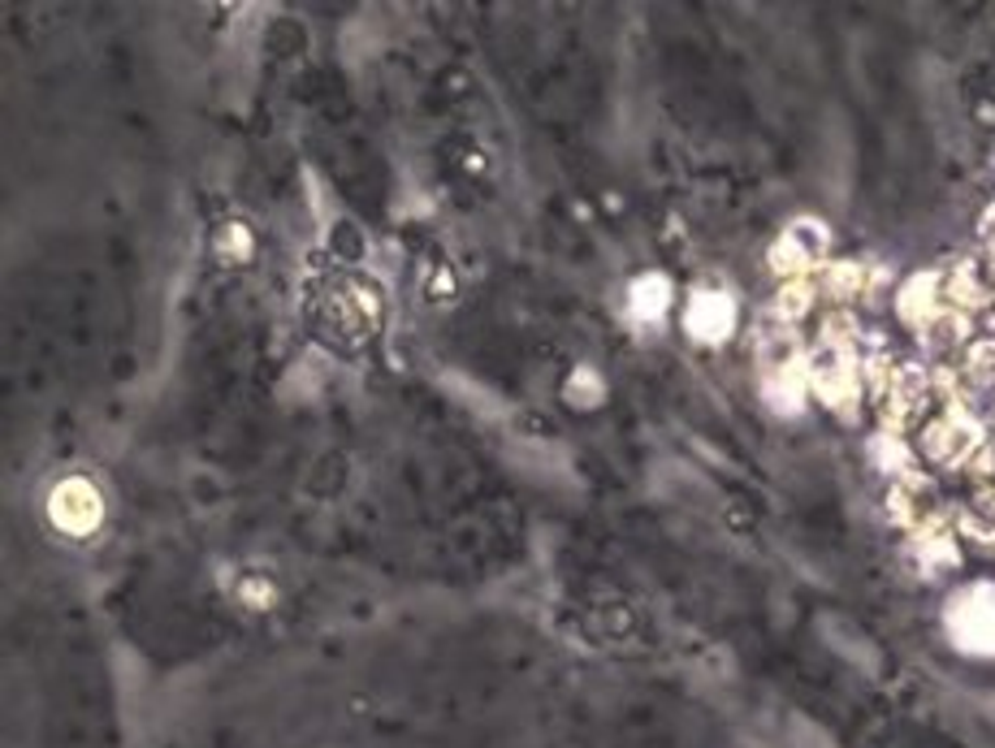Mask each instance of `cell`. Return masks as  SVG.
I'll return each instance as SVG.
<instances>
[{
  "mask_svg": "<svg viewBox=\"0 0 995 748\" xmlns=\"http://www.w3.org/2000/svg\"><path fill=\"white\" fill-rule=\"evenodd\" d=\"M809 394H818L827 408L853 411L861 399V359L853 342H818L809 350Z\"/></svg>",
  "mask_w": 995,
  "mask_h": 748,
  "instance_id": "obj_1",
  "label": "cell"
},
{
  "mask_svg": "<svg viewBox=\"0 0 995 748\" xmlns=\"http://www.w3.org/2000/svg\"><path fill=\"white\" fill-rule=\"evenodd\" d=\"M943 627L957 649L965 654H995V584H970L961 589L948 611Z\"/></svg>",
  "mask_w": 995,
  "mask_h": 748,
  "instance_id": "obj_2",
  "label": "cell"
},
{
  "mask_svg": "<svg viewBox=\"0 0 995 748\" xmlns=\"http://www.w3.org/2000/svg\"><path fill=\"white\" fill-rule=\"evenodd\" d=\"M918 446H923V455L930 464H943V468L974 464V455L983 450V424L974 415H965L961 408H952L943 415H935V420H926Z\"/></svg>",
  "mask_w": 995,
  "mask_h": 748,
  "instance_id": "obj_3",
  "label": "cell"
},
{
  "mask_svg": "<svg viewBox=\"0 0 995 748\" xmlns=\"http://www.w3.org/2000/svg\"><path fill=\"white\" fill-rule=\"evenodd\" d=\"M827 252H831V230L818 216H796L771 247V269L783 281H796V277H809V269H818Z\"/></svg>",
  "mask_w": 995,
  "mask_h": 748,
  "instance_id": "obj_4",
  "label": "cell"
},
{
  "mask_svg": "<svg viewBox=\"0 0 995 748\" xmlns=\"http://www.w3.org/2000/svg\"><path fill=\"white\" fill-rule=\"evenodd\" d=\"M930 399V372L923 364H896L883 390V428L887 433H905V424H914V415L926 408Z\"/></svg>",
  "mask_w": 995,
  "mask_h": 748,
  "instance_id": "obj_5",
  "label": "cell"
},
{
  "mask_svg": "<svg viewBox=\"0 0 995 748\" xmlns=\"http://www.w3.org/2000/svg\"><path fill=\"white\" fill-rule=\"evenodd\" d=\"M943 272H914L905 277V286L896 290V316L909 325V330H923L930 325L939 312H943Z\"/></svg>",
  "mask_w": 995,
  "mask_h": 748,
  "instance_id": "obj_6",
  "label": "cell"
},
{
  "mask_svg": "<svg viewBox=\"0 0 995 748\" xmlns=\"http://www.w3.org/2000/svg\"><path fill=\"white\" fill-rule=\"evenodd\" d=\"M48 511H53L57 528L82 537V533H91V528L100 524V493H96L87 480H66V484L53 493V506H48Z\"/></svg>",
  "mask_w": 995,
  "mask_h": 748,
  "instance_id": "obj_7",
  "label": "cell"
},
{
  "mask_svg": "<svg viewBox=\"0 0 995 748\" xmlns=\"http://www.w3.org/2000/svg\"><path fill=\"white\" fill-rule=\"evenodd\" d=\"M736 330V303L723 290H697L689 303V334L697 342H723Z\"/></svg>",
  "mask_w": 995,
  "mask_h": 748,
  "instance_id": "obj_8",
  "label": "cell"
},
{
  "mask_svg": "<svg viewBox=\"0 0 995 748\" xmlns=\"http://www.w3.org/2000/svg\"><path fill=\"white\" fill-rule=\"evenodd\" d=\"M992 299V281H987V269L983 265H974V260H965V265H957V269L943 277V303L952 308V312H979L983 303Z\"/></svg>",
  "mask_w": 995,
  "mask_h": 748,
  "instance_id": "obj_9",
  "label": "cell"
},
{
  "mask_svg": "<svg viewBox=\"0 0 995 748\" xmlns=\"http://www.w3.org/2000/svg\"><path fill=\"white\" fill-rule=\"evenodd\" d=\"M926 342V350H935V355H948V350H957V346H965L970 342V316L965 312H952V308H943L930 325H923L918 330Z\"/></svg>",
  "mask_w": 995,
  "mask_h": 748,
  "instance_id": "obj_10",
  "label": "cell"
},
{
  "mask_svg": "<svg viewBox=\"0 0 995 748\" xmlns=\"http://www.w3.org/2000/svg\"><path fill=\"white\" fill-rule=\"evenodd\" d=\"M957 528H961L970 542L995 545V489H979V493L961 506Z\"/></svg>",
  "mask_w": 995,
  "mask_h": 748,
  "instance_id": "obj_11",
  "label": "cell"
},
{
  "mask_svg": "<svg viewBox=\"0 0 995 748\" xmlns=\"http://www.w3.org/2000/svg\"><path fill=\"white\" fill-rule=\"evenodd\" d=\"M870 455H874V464L883 468V472H896V477H909L914 472V450H909V442H905V433H879L874 442H870Z\"/></svg>",
  "mask_w": 995,
  "mask_h": 748,
  "instance_id": "obj_12",
  "label": "cell"
},
{
  "mask_svg": "<svg viewBox=\"0 0 995 748\" xmlns=\"http://www.w3.org/2000/svg\"><path fill=\"white\" fill-rule=\"evenodd\" d=\"M628 299H633V312H637L640 321H658L667 312V303H671V281L658 277V272H649V277H640L637 286H633Z\"/></svg>",
  "mask_w": 995,
  "mask_h": 748,
  "instance_id": "obj_13",
  "label": "cell"
},
{
  "mask_svg": "<svg viewBox=\"0 0 995 748\" xmlns=\"http://www.w3.org/2000/svg\"><path fill=\"white\" fill-rule=\"evenodd\" d=\"M814 299H818V286L809 281V277H796V281H783V290L775 294V316H780L783 325H792V321H801V316H809V308H814Z\"/></svg>",
  "mask_w": 995,
  "mask_h": 748,
  "instance_id": "obj_14",
  "label": "cell"
},
{
  "mask_svg": "<svg viewBox=\"0 0 995 748\" xmlns=\"http://www.w3.org/2000/svg\"><path fill=\"white\" fill-rule=\"evenodd\" d=\"M823 290H827L831 299H853V294H861V290H865V269H861L857 260L831 265V269H827V277H823Z\"/></svg>",
  "mask_w": 995,
  "mask_h": 748,
  "instance_id": "obj_15",
  "label": "cell"
},
{
  "mask_svg": "<svg viewBox=\"0 0 995 748\" xmlns=\"http://www.w3.org/2000/svg\"><path fill=\"white\" fill-rule=\"evenodd\" d=\"M965 372L974 386H992L995 381V338H979L965 346Z\"/></svg>",
  "mask_w": 995,
  "mask_h": 748,
  "instance_id": "obj_16",
  "label": "cell"
},
{
  "mask_svg": "<svg viewBox=\"0 0 995 748\" xmlns=\"http://www.w3.org/2000/svg\"><path fill=\"white\" fill-rule=\"evenodd\" d=\"M979 238H983V247H987V256L995 260V204L983 212V221H979Z\"/></svg>",
  "mask_w": 995,
  "mask_h": 748,
  "instance_id": "obj_17",
  "label": "cell"
}]
</instances>
